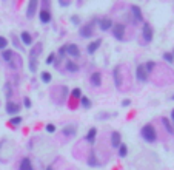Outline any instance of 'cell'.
<instances>
[{
	"label": "cell",
	"mask_w": 174,
	"mask_h": 170,
	"mask_svg": "<svg viewBox=\"0 0 174 170\" xmlns=\"http://www.w3.org/2000/svg\"><path fill=\"white\" fill-rule=\"evenodd\" d=\"M140 135H142V138H143L146 142H154L156 139H157V133H156V128H154V125H151V124L143 125L142 130H140Z\"/></svg>",
	"instance_id": "6da1fadb"
},
{
	"label": "cell",
	"mask_w": 174,
	"mask_h": 170,
	"mask_svg": "<svg viewBox=\"0 0 174 170\" xmlns=\"http://www.w3.org/2000/svg\"><path fill=\"white\" fill-rule=\"evenodd\" d=\"M136 77H137V80H140V82H146V80H148V71H146V68H145V64L137 65Z\"/></svg>",
	"instance_id": "7a4b0ae2"
},
{
	"label": "cell",
	"mask_w": 174,
	"mask_h": 170,
	"mask_svg": "<svg viewBox=\"0 0 174 170\" xmlns=\"http://www.w3.org/2000/svg\"><path fill=\"white\" fill-rule=\"evenodd\" d=\"M113 34L117 40H122L125 36V25L123 23H114L113 25Z\"/></svg>",
	"instance_id": "3957f363"
},
{
	"label": "cell",
	"mask_w": 174,
	"mask_h": 170,
	"mask_svg": "<svg viewBox=\"0 0 174 170\" xmlns=\"http://www.w3.org/2000/svg\"><path fill=\"white\" fill-rule=\"evenodd\" d=\"M79 34H80V37L88 39L94 34V26L93 25H82L80 30H79Z\"/></svg>",
	"instance_id": "277c9868"
},
{
	"label": "cell",
	"mask_w": 174,
	"mask_h": 170,
	"mask_svg": "<svg viewBox=\"0 0 174 170\" xmlns=\"http://www.w3.org/2000/svg\"><path fill=\"white\" fill-rule=\"evenodd\" d=\"M122 67L120 65H117V67H114V70H113V76H114V85L117 87V88H122Z\"/></svg>",
	"instance_id": "5b68a950"
},
{
	"label": "cell",
	"mask_w": 174,
	"mask_h": 170,
	"mask_svg": "<svg viewBox=\"0 0 174 170\" xmlns=\"http://www.w3.org/2000/svg\"><path fill=\"white\" fill-rule=\"evenodd\" d=\"M20 111V105L19 104H15L13 101H8L6 102V113L8 114H11V116H17Z\"/></svg>",
	"instance_id": "8992f818"
},
{
	"label": "cell",
	"mask_w": 174,
	"mask_h": 170,
	"mask_svg": "<svg viewBox=\"0 0 174 170\" xmlns=\"http://www.w3.org/2000/svg\"><path fill=\"white\" fill-rule=\"evenodd\" d=\"M37 6H39V2H37V0H29L28 6H26V16H28L29 19L35 14V11H37Z\"/></svg>",
	"instance_id": "52a82bcc"
},
{
	"label": "cell",
	"mask_w": 174,
	"mask_h": 170,
	"mask_svg": "<svg viewBox=\"0 0 174 170\" xmlns=\"http://www.w3.org/2000/svg\"><path fill=\"white\" fill-rule=\"evenodd\" d=\"M99 26H100V30L102 31H108L109 28H113V20L108 19V17H103V19H100Z\"/></svg>",
	"instance_id": "ba28073f"
},
{
	"label": "cell",
	"mask_w": 174,
	"mask_h": 170,
	"mask_svg": "<svg viewBox=\"0 0 174 170\" xmlns=\"http://www.w3.org/2000/svg\"><path fill=\"white\" fill-rule=\"evenodd\" d=\"M143 39L146 42H151L153 40V30H151L150 23H143Z\"/></svg>",
	"instance_id": "9c48e42d"
},
{
	"label": "cell",
	"mask_w": 174,
	"mask_h": 170,
	"mask_svg": "<svg viewBox=\"0 0 174 170\" xmlns=\"http://www.w3.org/2000/svg\"><path fill=\"white\" fill-rule=\"evenodd\" d=\"M100 43H102V39H96L94 42H91L89 45H88V48H86V51H88V54H94V53L99 50V47H100Z\"/></svg>",
	"instance_id": "30bf717a"
},
{
	"label": "cell",
	"mask_w": 174,
	"mask_h": 170,
	"mask_svg": "<svg viewBox=\"0 0 174 170\" xmlns=\"http://www.w3.org/2000/svg\"><path fill=\"white\" fill-rule=\"evenodd\" d=\"M66 53H68L69 56H72V57H79L80 56V50H79L77 45H74V43L66 45Z\"/></svg>",
	"instance_id": "8fae6325"
},
{
	"label": "cell",
	"mask_w": 174,
	"mask_h": 170,
	"mask_svg": "<svg viewBox=\"0 0 174 170\" xmlns=\"http://www.w3.org/2000/svg\"><path fill=\"white\" fill-rule=\"evenodd\" d=\"M39 19L43 23H48L51 20V11H48V10H40L39 11Z\"/></svg>",
	"instance_id": "7c38bea8"
},
{
	"label": "cell",
	"mask_w": 174,
	"mask_h": 170,
	"mask_svg": "<svg viewBox=\"0 0 174 170\" xmlns=\"http://www.w3.org/2000/svg\"><path fill=\"white\" fill-rule=\"evenodd\" d=\"M91 84H93L94 87H100V85H102V74H100L99 71H96V73L91 74Z\"/></svg>",
	"instance_id": "4fadbf2b"
},
{
	"label": "cell",
	"mask_w": 174,
	"mask_h": 170,
	"mask_svg": "<svg viewBox=\"0 0 174 170\" xmlns=\"http://www.w3.org/2000/svg\"><path fill=\"white\" fill-rule=\"evenodd\" d=\"M96 136H97V128L93 127V128H89V131L86 133V136L85 139L89 142V144H94V141H96Z\"/></svg>",
	"instance_id": "5bb4252c"
},
{
	"label": "cell",
	"mask_w": 174,
	"mask_h": 170,
	"mask_svg": "<svg viewBox=\"0 0 174 170\" xmlns=\"http://www.w3.org/2000/svg\"><path fill=\"white\" fill-rule=\"evenodd\" d=\"M62 133L63 135H66V136H76L77 128H76V125H66V127H63Z\"/></svg>",
	"instance_id": "9a60e30c"
},
{
	"label": "cell",
	"mask_w": 174,
	"mask_h": 170,
	"mask_svg": "<svg viewBox=\"0 0 174 170\" xmlns=\"http://www.w3.org/2000/svg\"><path fill=\"white\" fill-rule=\"evenodd\" d=\"M20 40H22L23 45H26V47H29L31 43H32V37H31V34H29V33H26V31H23V33L20 34Z\"/></svg>",
	"instance_id": "2e32d148"
},
{
	"label": "cell",
	"mask_w": 174,
	"mask_h": 170,
	"mask_svg": "<svg viewBox=\"0 0 174 170\" xmlns=\"http://www.w3.org/2000/svg\"><path fill=\"white\" fill-rule=\"evenodd\" d=\"M120 133L119 131H113V135H111V146L113 147H120Z\"/></svg>",
	"instance_id": "e0dca14e"
},
{
	"label": "cell",
	"mask_w": 174,
	"mask_h": 170,
	"mask_svg": "<svg viewBox=\"0 0 174 170\" xmlns=\"http://www.w3.org/2000/svg\"><path fill=\"white\" fill-rule=\"evenodd\" d=\"M88 166H91V167H97V166H100V163H99V161H97V158H96V151H94V150H91V151H89Z\"/></svg>",
	"instance_id": "ac0fdd59"
},
{
	"label": "cell",
	"mask_w": 174,
	"mask_h": 170,
	"mask_svg": "<svg viewBox=\"0 0 174 170\" xmlns=\"http://www.w3.org/2000/svg\"><path fill=\"white\" fill-rule=\"evenodd\" d=\"M131 11H133V16L136 17V19L137 20H142L143 19V16H142V11H140V8L139 6H137V5H131Z\"/></svg>",
	"instance_id": "d6986e66"
},
{
	"label": "cell",
	"mask_w": 174,
	"mask_h": 170,
	"mask_svg": "<svg viewBox=\"0 0 174 170\" xmlns=\"http://www.w3.org/2000/svg\"><path fill=\"white\" fill-rule=\"evenodd\" d=\"M40 53H42V45H35L32 48V51L29 53V60H35V57H37Z\"/></svg>",
	"instance_id": "ffe728a7"
},
{
	"label": "cell",
	"mask_w": 174,
	"mask_h": 170,
	"mask_svg": "<svg viewBox=\"0 0 174 170\" xmlns=\"http://www.w3.org/2000/svg\"><path fill=\"white\" fill-rule=\"evenodd\" d=\"M20 170H34V169H32V164H31V161H29L28 158L22 159V163H20Z\"/></svg>",
	"instance_id": "44dd1931"
},
{
	"label": "cell",
	"mask_w": 174,
	"mask_h": 170,
	"mask_svg": "<svg viewBox=\"0 0 174 170\" xmlns=\"http://www.w3.org/2000/svg\"><path fill=\"white\" fill-rule=\"evenodd\" d=\"M66 70L71 71V73H76V71H79V65L76 64V62H72V60H68L66 62Z\"/></svg>",
	"instance_id": "7402d4cb"
},
{
	"label": "cell",
	"mask_w": 174,
	"mask_h": 170,
	"mask_svg": "<svg viewBox=\"0 0 174 170\" xmlns=\"http://www.w3.org/2000/svg\"><path fill=\"white\" fill-rule=\"evenodd\" d=\"M13 56H14V51H13V50H3V51H2V57H3L6 62H10V60L13 59Z\"/></svg>",
	"instance_id": "603a6c76"
},
{
	"label": "cell",
	"mask_w": 174,
	"mask_h": 170,
	"mask_svg": "<svg viewBox=\"0 0 174 170\" xmlns=\"http://www.w3.org/2000/svg\"><path fill=\"white\" fill-rule=\"evenodd\" d=\"M162 122H163L165 128L168 130V133H170V135H173V133H174V127H173V125H171V122H170V121H168L167 118H163V119H162Z\"/></svg>",
	"instance_id": "cb8c5ba5"
},
{
	"label": "cell",
	"mask_w": 174,
	"mask_h": 170,
	"mask_svg": "<svg viewBox=\"0 0 174 170\" xmlns=\"http://www.w3.org/2000/svg\"><path fill=\"white\" fill-rule=\"evenodd\" d=\"M80 104H82L83 108H91V101H89V97H86V96L80 97Z\"/></svg>",
	"instance_id": "d4e9b609"
},
{
	"label": "cell",
	"mask_w": 174,
	"mask_h": 170,
	"mask_svg": "<svg viewBox=\"0 0 174 170\" xmlns=\"http://www.w3.org/2000/svg\"><path fill=\"white\" fill-rule=\"evenodd\" d=\"M128 155V147L125 144H120V147H119V156L120 158H125Z\"/></svg>",
	"instance_id": "484cf974"
},
{
	"label": "cell",
	"mask_w": 174,
	"mask_h": 170,
	"mask_svg": "<svg viewBox=\"0 0 174 170\" xmlns=\"http://www.w3.org/2000/svg\"><path fill=\"white\" fill-rule=\"evenodd\" d=\"M40 76H42V80H43L45 84H49L51 82V73H48V71H43Z\"/></svg>",
	"instance_id": "4316f807"
},
{
	"label": "cell",
	"mask_w": 174,
	"mask_h": 170,
	"mask_svg": "<svg viewBox=\"0 0 174 170\" xmlns=\"http://www.w3.org/2000/svg\"><path fill=\"white\" fill-rule=\"evenodd\" d=\"M22 121H23V119L20 118V116H13L11 121H10V124H11V125H20Z\"/></svg>",
	"instance_id": "83f0119b"
},
{
	"label": "cell",
	"mask_w": 174,
	"mask_h": 170,
	"mask_svg": "<svg viewBox=\"0 0 174 170\" xmlns=\"http://www.w3.org/2000/svg\"><path fill=\"white\" fill-rule=\"evenodd\" d=\"M163 59L168 62V64H173L174 62V56H173V53H163Z\"/></svg>",
	"instance_id": "f1b7e54d"
},
{
	"label": "cell",
	"mask_w": 174,
	"mask_h": 170,
	"mask_svg": "<svg viewBox=\"0 0 174 170\" xmlns=\"http://www.w3.org/2000/svg\"><path fill=\"white\" fill-rule=\"evenodd\" d=\"M6 45H8V40L0 36V50H6Z\"/></svg>",
	"instance_id": "f546056e"
},
{
	"label": "cell",
	"mask_w": 174,
	"mask_h": 170,
	"mask_svg": "<svg viewBox=\"0 0 174 170\" xmlns=\"http://www.w3.org/2000/svg\"><path fill=\"white\" fill-rule=\"evenodd\" d=\"M71 94H72V97H82V91H80V88H74V90L71 91Z\"/></svg>",
	"instance_id": "4dcf8cb0"
},
{
	"label": "cell",
	"mask_w": 174,
	"mask_h": 170,
	"mask_svg": "<svg viewBox=\"0 0 174 170\" xmlns=\"http://www.w3.org/2000/svg\"><path fill=\"white\" fill-rule=\"evenodd\" d=\"M45 128H46L48 133H54V131H56V125H54V124H46V127H45Z\"/></svg>",
	"instance_id": "1f68e13d"
},
{
	"label": "cell",
	"mask_w": 174,
	"mask_h": 170,
	"mask_svg": "<svg viewBox=\"0 0 174 170\" xmlns=\"http://www.w3.org/2000/svg\"><path fill=\"white\" fill-rule=\"evenodd\" d=\"M29 70L32 71V73H35V71H37V65H35V60H29Z\"/></svg>",
	"instance_id": "d6a6232c"
},
{
	"label": "cell",
	"mask_w": 174,
	"mask_h": 170,
	"mask_svg": "<svg viewBox=\"0 0 174 170\" xmlns=\"http://www.w3.org/2000/svg\"><path fill=\"white\" fill-rule=\"evenodd\" d=\"M145 68H146V71H151L153 68H154V62H146V64H145Z\"/></svg>",
	"instance_id": "836d02e7"
},
{
	"label": "cell",
	"mask_w": 174,
	"mask_h": 170,
	"mask_svg": "<svg viewBox=\"0 0 174 170\" xmlns=\"http://www.w3.org/2000/svg\"><path fill=\"white\" fill-rule=\"evenodd\" d=\"M46 64L48 65H51V64H54V53H51V54L46 57Z\"/></svg>",
	"instance_id": "e575fe53"
},
{
	"label": "cell",
	"mask_w": 174,
	"mask_h": 170,
	"mask_svg": "<svg viewBox=\"0 0 174 170\" xmlns=\"http://www.w3.org/2000/svg\"><path fill=\"white\" fill-rule=\"evenodd\" d=\"M23 105L26 107V108H31V101H29V97H25V99H23Z\"/></svg>",
	"instance_id": "d590c367"
},
{
	"label": "cell",
	"mask_w": 174,
	"mask_h": 170,
	"mask_svg": "<svg viewBox=\"0 0 174 170\" xmlns=\"http://www.w3.org/2000/svg\"><path fill=\"white\" fill-rule=\"evenodd\" d=\"M71 22H72V23H79V22H80L79 16H72V17H71Z\"/></svg>",
	"instance_id": "8d00e7d4"
},
{
	"label": "cell",
	"mask_w": 174,
	"mask_h": 170,
	"mask_svg": "<svg viewBox=\"0 0 174 170\" xmlns=\"http://www.w3.org/2000/svg\"><path fill=\"white\" fill-rule=\"evenodd\" d=\"M59 53H60V54H66V47H60Z\"/></svg>",
	"instance_id": "74e56055"
},
{
	"label": "cell",
	"mask_w": 174,
	"mask_h": 170,
	"mask_svg": "<svg viewBox=\"0 0 174 170\" xmlns=\"http://www.w3.org/2000/svg\"><path fill=\"white\" fill-rule=\"evenodd\" d=\"M130 104H131V101H130V99H125V101H122V105H123V107H128Z\"/></svg>",
	"instance_id": "f35d334b"
},
{
	"label": "cell",
	"mask_w": 174,
	"mask_h": 170,
	"mask_svg": "<svg viewBox=\"0 0 174 170\" xmlns=\"http://www.w3.org/2000/svg\"><path fill=\"white\" fill-rule=\"evenodd\" d=\"M60 5H62V6H68V5H69V2H63V0H62Z\"/></svg>",
	"instance_id": "ab89813d"
},
{
	"label": "cell",
	"mask_w": 174,
	"mask_h": 170,
	"mask_svg": "<svg viewBox=\"0 0 174 170\" xmlns=\"http://www.w3.org/2000/svg\"><path fill=\"white\" fill-rule=\"evenodd\" d=\"M171 119H173V127H174V110L171 111Z\"/></svg>",
	"instance_id": "60d3db41"
},
{
	"label": "cell",
	"mask_w": 174,
	"mask_h": 170,
	"mask_svg": "<svg viewBox=\"0 0 174 170\" xmlns=\"http://www.w3.org/2000/svg\"><path fill=\"white\" fill-rule=\"evenodd\" d=\"M46 170H52V169H51V167H48V169H46Z\"/></svg>",
	"instance_id": "b9f144b4"
},
{
	"label": "cell",
	"mask_w": 174,
	"mask_h": 170,
	"mask_svg": "<svg viewBox=\"0 0 174 170\" xmlns=\"http://www.w3.org/2000/svg\"><path fill=\"white\" fill-rule=\"evenodd\" d=\"M173 101H174V96H173Z\"/></svg>",
	"instance_id": "7bdbcfd3"
},
{
	"label": "cell",
	"mask_w": 174,
	"mask_h": 170,
	"mask_svg": "<svg viewBox=\"0 0 174 170\" xmlns=\"http://www.w3.org/2000/svg\"><path fill=\"white\" fill-rule=\"evenodd\" d=\"M173 56H174V53H173Z\"/></svg>",
	"instance_id": "ee69618b"
}]
</instances>
